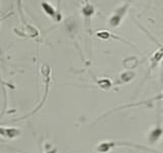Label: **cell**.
Returning a JSON list of instances; mask_svg holds the SVG:
<instances>
[{
    "instance_id": "3",
    "label": "cell",
    "mask_w": 163,
    "mask_h": 153,
    "mask_svg": "<svg viewBox=\"0 0 163 153\" xmlns=\"http://www.w3.org/2000/svg\"><path fill=\"white\" fill-rule=\"evenodd\" d=\"M25 32H26V35L25 36H28V37H30V38H35L39 35L38 30L36 29L35 27L31 26V25L26 26V30H25Z\"/></svg>"
},
{
    "instance_id": "5",
    "label": "cell",
    "mask_w": 163,
    "mask_h": 153,
    "mask_svg": "<svg viewBox=\"0 0 163 153\" xmlns=\"http://www.w3.org/2000/svg\"><path fill=\"white\" fill-rule=\"evenodd\" d=\"M162 57H163V49H159L158 51H157L156 53L154 54V56L152 57V59H151V62H152V66L156 65L157 62L162 59Z\"/></svg>"
},
{
    "instance_id": "12",
    "label": "cell",
    "mask_w": 163,
    "mask_h": 153,
    "mask_svg": "<svg viewBox=\"0 0 163 153\" xmlns=\"http://www.w3.org/2000/svg\"><path fill=\"white\" fill-rule=\"evenodd\" d=\"M162 65H163V63H162Z\"/></svg>"
},
{
    "instance_id": "7",
    "label": "cell",
    "mask_w": 163,
    "mask_h": 153,
    "mask_svg": "<svg viewBox=\"0 0 163 153\" xmlns=\"http://www.w3.org/2000/svg\"><path fill=\"white\" fill-rule=\"evenodd\" d=\"M98 85L100 86V88L104 89V90H108L111 87V82L109 79H101L98 81Z\"/></svg>"
},
{
    "instance_id": "9",
    "label": "cell",
    "mask_w": 163,
    "mask_h": 153,
    "mask_svg": "<svg viewBox=\"0 0 163 153\" xmlns=\"http://www.w3.org/2000/svg\"><path fill=\"white\" fill-rule=\"evenodd\" d=\"M97 36H98L99 38L104 39V40H105V39H108L109 37H110V34H109V33H107V32H100V33H98Z\"/></svg>"
},
{
    "instance_id": "1",
    "label": "cell",
    "mask_w": 163,
    "mask_h": 153,
    "mask_svg": "<svg viewBox=\"0 0 163 153\" xmlns=\"http://www.w3.org/2000/svg\"><path fill=\"white\" fill-rule=\"evenodd\" d=\"M22 135V131L18 128H7V127H0V137L6 138L9 140L18 138Z\"/></svg>"
},
{
    "instance_id": "6",
    "label": "cell",
    "mask_w": 163,
    "mask_h": 153,
    "mask_svg": "<svg viewBox=\"0 0 163 153\" xmlns=\"http://www.w3.org/2000/svg\"><path fill=\"white\" fill-rule=\"evenodd\" d=\"M134 78H135V74L133 72H125V73H123L121 76H120V80H121L123 83H128L133 80Z\"/></svg>"
},
{
    "instance_id": "8",
    "label": "cell",
    "mask_w": 163,
    "mask_h": 153,
    "mask_svg": "<svg viewBox=\"0 0 163 153\" xmlns=\"http://www.w3.org/2000/svg\"><path fill=\"white\" fill-rule=\"evenodd\" d=\"M83 15L87 16V18H89V16H91L93 13H94V7L92 6V5H90V4H87L85 7L83 8Z\"/></svg>"
},
{
    "instance_id": "4",
    "label": "cell",
    "mask_w": 163,
    "mask_h": 153,
    "mask_svg": "<svg viewBox=\"0 0 163 153\" xmlns=\"http://www.w3.org/2000/svg\"><path fill=\"white\" fill-rule=\"evenodd\" d=\"M42 7H43L44 12L47 13L48 15L52 16V18H55L56 16V12H55V9L53 8L52 5H50L49 3H47V2H42Z\"/></svg>"
},
{
    "instance_id": "10",
    "label": "cell",
    "mask_w": 163,
    "mask_h": 153,
    "mask_svg": "<svg viewBox=\"0 0 163 153\" xmlns=\"http://www.w3.org/2000/svg\"><path fill=\"white\" fill-rule=\"evenodd\" d=\"M45 153H57V149H56V148H51L50 150H47Z\"/></svg>"
},
{
    "instance_id": "11",
    "label": "cell",
    "mask_w": 163,
    "mask_h": 153,
    "mask_svg": "<svg viewBox=\"0 0 163 153\" xmlns=\"http://www.w3.org/2000/svg\"><path fill=\"white\" fill-rule=\"evenodd\" d=\"M86 1H88V0H86Z\"/></svg>"
},
{
    "instance_id": "2",
    "label": "cell",
    "mask_w": 163,
    "mask_h": 153,
    "mask_svg": "<svg viewBox=\"0 0 163 153\" xmlns=\"http://www.w3.org/2000/svg\"><path fill=\"white\" fill-rule=\"evenodd\" d=\"M162 133L163 131L161 128H160V126L157 127L156 129H154L152 132L150 133V135H149V141H150V143H155V142L161 137Z\"/></svg>"
}]
</instances>
